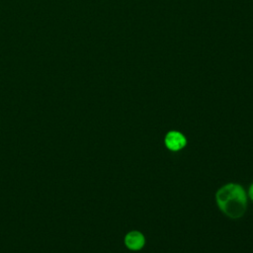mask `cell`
Wrapping results in <instances>:
<instances>
[{"mask_svg": "<svg viewBox=\"0 0 253 253\" xmlns=\"http://www.w3.org/2000/svg\"><path fill=\"white\" fill-rule=\"evenodd\" d=\"M165 144L170 150L177 151L185 146L186 138L178 131H170L165 137Z\"/></svg>", "mask_w": 253, "mask_h": 253, "instance_id": "obj_2", "label": "cell"}, {"mask_svg": "<svg viewBox=\"0 0 253 253\" xmlns=\"http://www.w3.org/2000/svg\"><path fill=\"white\" fill-rule=\"evenodd\" d=\"M218 208L230 218H238L245 212L247 198L244 190L237 184L221 187L215 196Z\"/></svg>", "mask_w": 253, "mask_h": 253, "instance_id": "obj_1", "label": "cell"}, {"mask_svg": "<svg viewBox=\"0 0 253 253\" xmlns=\"http://www.w3.org/2000/svg\"><path fill=\"white\" fill-rule=\"evenodd\" d=\"M249 196H250V198L253 200V185L250 187V189H249Z\"/></svg>", "mask_w": 253, "mask_h": 253, "instance_id": "obj_4", "label": "cell"}, {"mask_svg": "<svg viewBox=\"0 0 253 253\" xmlns=\"http://www.w3.org/2000/svg\"><path fill=\"white\" fill-rule=\"evenodd\" d=\"M144 236L138 231L128 232L125 238L126 245L131 250H139L144 245Z\"/></svg>", "mask_w": 253, "mask_h": 253, "instance_id": "obj_3", "label": "cell"}]
</instances>
